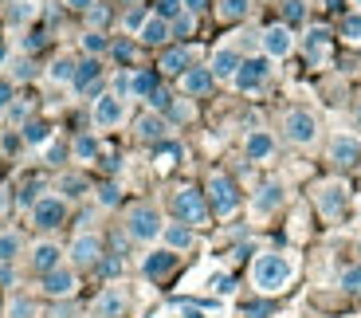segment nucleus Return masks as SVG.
I'll list each match as a JSON object with an SVG mask.
<instances>
[{"label": "nucleus", "instance_id": "27", "mask_svg": "<svg viewBox=\"0 0 361 318\" xmlns=\"http://www.w3.org/2000/svg\"><path fill=\"white\" fill-rule=\"evenodd\" d=\"M302 47H307L310 63H322L326 51H330V32H326V27H310L307 39H302Z\"/></svg>", "mask_w": 361, "mask_h": 318}, {"label": "nucleus", "instance_id": "12", "mask_svg": "<svg viewBox=\"0 0 361 318\" xmlns=\"http://www.w3.org/2000/svg\"><path fill=\"white\" fill-rule=\"evenodd\" d=\"M39 291L47 299H71L79 291V275H75V267H55V271L39 275Z\"/></svg>", "mask_w": 361, "mask_h": 318}, {"label": "nucleus", "instance_id": "16", "mask_svg": "<svg viewBox=\"0 0 361 318\" xmlns=\"http://www.w3.org/2000/svg\"><path fill=\"white\" fill-rule=\"evenodd\" d=\"M169 118L165 114H142V118L134 122V134H137V142H149V146H161V142H169Z\"/></svg>", "mask_w": 361, "mask_h": 318}, {"label": "nucleus", "instance_id": "22", "mask_svg": "<svg viewBox=\"0 0 361 318\" xmlns=\"http://www.w3.org/2000/svg\"><path fill=\"white\" fill-rule=\"evenodd\" d=\"M169 36H173L169 20H161L157 12H149V16H145V24L137 27V39H142L145 47H165V44H169Z\"/></svg>", "mask_w": 361, "mask_h": 318}, {"label": "nucleus", "instance_id": "52", "mask_svg": "<svg viewBox=\"0 0 361 318\" xmlns=\"http://www.w3.org/2000/svg\"><path fill=\"white\" fill-rule=\"evenodd\" d=\"M63 4H67L71 12H90L94 4H99V0H63Z\"/></svg>", "mask_w": 361, "mask_h": 318}, {"label": "nucleus", "instance_id": "41", "mask_svg": "<svg viewBox=\"0 0 361 318\" xmlns=\"http://www.w3.org/2000/svg\"><path fill=\"white\" fill-rule=\"evenodd\" d=\"M192 27H197V16H192V12H180V16L169 24V32L173 36H192Z\"/></svg>", "mask_w": 361, "mask_h": 318}, {"label": "nucleus", "instance_id": "30", "mask_svg": "<svg viewBox=\"0 0 361 318\" xmlns=\"http://www.w3.org/2000/svg\"><path fill=\"white\" fill-rule=\"evenodd\" d=\"M71 154H75V161H94V157H99V137H94V134H79L71 142Z\"/></svg>", "mask_w": 361, "mask_h": 318}, {"label": "nucleus", "instance_id": "58", "mask_svg": "<svg viewBox=\"0 0 361 318\" xmlns=\"http://www.w3.org/2000/svg\"><path fill=\"white\" fill-rule=\"evenodd\" d=\"M353 4H357V12H361V0H353Z\"/></svg>", "mask_w": 361, "mask_h": 318}, {"label": "nucleus", "instance_id": "24", "mask_svg": "<svg viewBox=\"0 0 361 318\" xmlns=\"http://www.w3.org/2000/svg\"><path fill=\"white\" fill-rule=\"evenodd\" d=\"M244 154H247V161H271V154H275V137H271V130H247Z\"/></svg>", "mask_w": 361, "mask_h": 318}, {"label": "nucleus", "instance_id": "35", "mask_svg": "<svg viewBox=\"0 0 361 318\" xmlns=\"http://www.w3.org/2000/svg\"><path fill=\"white\" fill-rule=\"evenodd\" d=\"M36 16V0H12L8 4V24H27Z\"/></svg>", "mask_w": 361, "mask_h": 318}, {"label": "nucleus", "instance_id": "3", "mask_svg": "<svg viewBox=\"0 0 361 318\" xmlns=\"http://www.w3.org/2000/svg\"><path fill=\"white\" fill-rule=\"evenodd\" d=\"M314 209L322 220H342L345 212H350V185L345 181H322L314 185Z\"/></svg>", "mask_w": 361, "mask_h": 318}, {"label": "nucleus", "instance_id": "28", "mask_svg": "<svg viewBox=\"0 0 361 318\" xmlns=\"http://www.w3.org/2000/svg\"><path fill=\"white\" fill-rule=\"evenodd\" d=\"M247 12H252V0H220V4H216V16L224 20V24H235V20H244Z\"/></svg>", "mask_w": 361, "mask_h": 318}, {"label": "nucleus", "instance_id": "19", "mask_svg": "<svg viewBox=\"0 0 361 318\" xmlns=\"http://www.w3.org/2000/svg\"><path fill=\"white\" fill-rule=\"evenodd\" d=\"M177 271V252H169V247H157V252H149L142 259V275L149 283H157V279H169V275Z\"/></svg>", "mask_w": 361, "mask_h": 318}, {"label": "nucleus", "instance_id": "11", "mask_svg": "<svg viewBox=\"0 0 361 318\" xmlns=\"http://www.w3.org/2000/svg\"><path fill=\"white\" fill-rule=\"evenodd\" d=\"M90 118H94V126H99V130H118L122 122H126V102L106 91V94H99V99H94Z\"/></svg>", "mask_w": 361, "mask_h": 318}, {"label": "nucleus", "instance_id": "2", "mask_svg": "<svg viewBox=\"0 0 361 318\" xmlns=\"http://www.w3.org/2000/svg\"><path fill=\"white\" fill-rule=\"evenodd\" d=\"M161 212H157V204H130L126 209V236L137 240V244H154V240H161Z\"/></svg>", "mask_w": 361, "mask_h": 318}, {"label": "nucleus", "instance_id": "55", "mask_svg": "<svg viewBox=\"0 0 361 318\" xmlns=\"http://www.w3.org/2000/svg\"><path fill=\"white\" fill-rule=\"evenodd\" d=\"M180 4H185V12H192V16H197V12L204 8L208 0H180Z\"/></svg>", "mask_w": 361, "mask_h": 318}, {"label": "nucleus", "instance_id": "49", "mask_svg": "<svg viewBox=\"0 0 361 318\" xmlns=\"http://www.w3.org/2000/svg\"><path fill=\"white\" fill-rule=\"evenodd\" d=\"M47 44V36H44V32H32V36H27L24 39V55H32V51H39V47H44Z\"/></svg>", "mask_w": 361, "mask_h": 318}, {"label": "nucleus", "instance_id": "51", "mask_svg": "<svg viewBox=\"0 0 361 318\" xmlns=\"http://www.w3.org/2000/svg\"><path fill=\"white\" fill-rule=\"evenodd\" d=\"M99 271H102V275H118V271H122V259H118V255H110V259H99Z\"/></svg>", "mask_w": 361, "mask_h": 318}, {"label": "nucleus", "instance_id": "44", "mask_svg": "<svg viewBox=\"0 0 361 318\" xmlns=\"http://www.w3.org/2000/svg\"><path fill=\"white\" fill-rule=\"evenodd\" d=\"M180 12H185V4H180V0H157V16L169 20V24L180 16Z\"/></svg>", "mask_w": 361, "mask_h": 318}, {"label": "nucleus", "instance_id": "23", "mask_svg": "<svg viewBox=\"0 0 361 318\" xmlns=\"http://www.w3.org/2000/svg\"><path fill=\"white\" fill-rule=\"evenodd\" d=\"M161 240L169 252H189L192 244H197V232H192V224H185V220H173V224L161 228Z\"/></svg>", "mask_w": 361, "mask_h": 318}, {"label": "nucleus", "instance_id": "48", "mask_svg": "<svg viewBox=\"0 0 361 318\" xmlns=\"http://www.w3.org/2000/svg\"><path fill=\"white\" fill-rule=\"evenodd\" d=\"M12 99H16V94H12V82H8V79H0V114L12 106Z\"/></svg>", "mask_w": 361, "mask_h": 318}, {"label": "nucleus", "instance_id": "5", "mask_svg": "<svg viewBox=\"0 0 361 318\" xmlns=\"http://www.w3.org/2000/svg\"><path fill=\"white\" fill-rule=\"evenodd\" d=\"M204 197H208V209L216 212V216H232L240 209V189L228 173H212L204 185Z\"/></svg>", "mask_w": 361, "mask_h": 318}, {"label": "nucleus", "instance_id": "21", "mask_svg": "<svg viewBox=\"0 0 361 318\" xmlns=\"http://www.w3.org/2000/svg\"><path fill=\"white\" fill-rule=\"evenodd\" d=\"M212 87H216V79H212L208 67H189V71L180 75V91L189 94V99H204Z\"/></svg>", "mask_w": 361, "mask_h": 318}, {"label": "nucleus", "instance_id": "31", "mask_svg": "<svg viewBox=\"0 0 361 318\" xmlns=\"http://www.w3.org/2000/svg\"><path fill=\"white\" fill-rule=\"evenodd\" d=\"M82 51H87L90 59H102V55L110 51V36H106V32H94V27H90L87 36H82Z\"/></svg>", "mask_w": 361, "mask_h": 318}, {"label": "nucleus", "instance_id": "14", "mask_svg": "<svg viewBox=\"0 0 361 318\" xmlns=\"http://www.w3.org/2000/svg\"><path fill=\"white\" fill-rule=\"evenodd\" d=\"M283 200H287V185L283 181H263L252 197V212L255 216H271V212L283 209Z\"/></svg>", "mask_w": 361, "mask_h": 318}, {"label": "nucleus", "instance_id": "34", "mask_svg": "<svg viewBox=\"0 0 361 318\" xmlns=\"http://www.w3.org/2000/svg\"><path fill=\"white\" fill-rule=\"evenodd\" d=\"M177 161H180V146L177 142H161L157 146V169L169 173V169H177Z\"/></svg>", "mask_w": 361, "mask_h": 318}, {"label": "nucleus", "instance_id": "13", "mask_svg": "<svg viewBox=\"0 0 361 318\" xmlns=\"http://www.w3.org/2000/svg\"><path fill=\"white\" fill-rule=\"evenodd\" d=\"M67 255H71L75 267H99V259L106 252H102V236H94V232H79V236L71 240V247H67Z\"/></svg>", "mask_w": 361, "mask_h": 318}, {"label": "nucleus", "instance_id": "45", "mask_svg": "<svg viewBox=\"0 0 361 318\" xmlns=\"http://www.w3.org/2000/svg\"><path fill=\"white\" fill-rule=\"evenodd\" d=\"M87 20H90V27H94V32H102V27L110 24V8H106V4H94V8L87 12Z\"/></svg>", "mask_w": 361, "mask_h": 318}, {"label": "nucleus", "instance_id": "8", "mask_svg": "<svg viewBox=\"0 0 361 318\" xmlns=\"http://www.w3.org/2000/svg\"><path fill=\"white\" fill-rule=\"evenodd\" d=\"M267 79H271V59H267V55H252V59L240 63L232 87H235V91H244V94H252V91H263Z\"/></svg>", "mask_w": 361, "mask_h": 318}, {"label": "nucleus", "instance_id": "32", "mask_svg": "<svg viewBox=\"0 0 361 318\" xmlns=\"http://www.w3.org/2000/svg\"><path fill=\"white\" fill-rule=\"evenodd\" d=\"M75 67H79L75 55H59V59L51 63V71H47V79H51V82H71L75 79Z\"/></svg>", "mask_w": 361, "mask_h": 318}, {"label": "nucleus", "instance_id": "56", "mask_svg": "<svg viewBox=\"0 0 361 318\" xmlns=\"http://www.w3.org/2000/svg\"><path fill=\"white\" fill-rule=\"evenodd\" d=\"M353 122H357V130H361V99L353 102Z\"/></svg>", "mask_w": 361, "mask_h": 318}, {"label": "nucleus", "instance_id": "29", "mask_svg": "<svg viewBox=\"0 0 361 318\" xmlns=\"http://www.w3.org/2000/svg\"><path fill=\"white\" fill-rule=\"evenodd\" d=\"M20 137H24L27 146H44V142H51V122H44V118L24 122V134Z\"/></svg>", "mask_w": 361, "mask_h": 318}, {"label": "nucleus", "instance_id": "4", "mask_svg": "<svg viewBox=\"0 0 361 318\" xmlns=\"http://www.w3.org/2000/svg\"><path fill=\"white\" fill-rule=\"evenodd\" d=\"M169 209H173V216H177V220H185V224H192V228L204 224L208 212H212V209H208V197L200 189H192V185H185V189L173 192Z\"/></svg>", "mask_w": 361, "mask_h": 318}, {"label": "nucleus", "instance_id": "37", "mask_svg": "<svg viewBox=\"0 0 361 318\" xmlns=\"http://www.w3.org/2000/svg\"><path fill=\"white\" fill-rule=\"evenodd\" d=\"M342 291L345 295H361V264H350V267H342Z\"/></svg>", "mask_w": 361, "mask_h": 318}, {"label": "nucleus", "instance_id": "7", "mask_svg": "<svg viewBox=\"0 0 361 318\" xmlns=\"http://www.w3.org/2000/svg\"><path fill=\"white\" fill-rule=\"evenodd\" d=\"M32 224H36L39 232H51V228L67 224V197H59V192H44V197L32 204Z\"/></svg>", "mask_w": 361, "mask_h": 318}, {"label": "nucleus", "instance_id": "42", "mask_svg": "<svg viewBox=\"0 0 361 318\" xmlns=\"http://www.w3.org/2000/svg\"><path fill=\"white\" fill-rule=\"evenodd\" d=\"M36 314V307H32V299H24V295H16V299L8 302V318H32Z\"/></svg>", "mask_w": 361, "mask_h": 318}, {"label": "nucleus", "instance_id": "40", "mask_svg": "<svg viewBox=\"0 0 361 318\" xmlns=\"http://www.w3.org/2000/svg\"><path fill=\"white\" fill-rule=\"evenodd\" d=\"M118 200H122V189H118L114 181H106V185H99V204L102 209H114Z\"/></svg>", "mask_w": 361, "mask_h": 318}, {"label": "nucleus", "instance_id": "17", "mask_svg": "<svg viewBox=\"0 0 361 318\" xmlns=\"http://www.w3.org/2000/svg\"><path fill=\"white\" fill-rule=\"evenodd\" d=\"M330 161L350 169V165H361V137L357 134H334L330 137Z\"/></svg>", "mask_w": 361, "mask_h": 318}, {"label": "nucleus", "instance_id": "50", "mask_svg": "<svg viewBox=\"0 0 361 318\" xmlns=\"http://www.w3.org/2000/svg\"><path fill=\"white\" fill-rule=\"evenodd\" d=\"M145 16H149V12H142V8H130V12H126V27H130V32H137V27L145 24Z\"/></svg>", "mask_w": 361, "mask_h": 318}, {"label": "nucleus", "instance_id": "38", "mask_svg": "<svg viewBox=\"0 0 361 318\" xmlns=\"http://www.w3.org/2000/svg\"><path fill=\"white\" fill-rule=\"evenodd\" d=\"M342 39L345 44H361V12L342 16Z\"/></svg>", "mask_w": 361, "mask_h": 318}, {"label": "nucleus", "instance_id": "9", "mask_svg": "<svg viewBox=\"0 0 361 318\" xmlns=\"http://www.w3.org/2000/svg\"><path fill=\"white\" fill-rule=\"evenodd\" d=\"M126 310H130V295H126V287H118V283L102 287V291L94 295V302H90V314L94 318H126Z\"/></svg>", "mask_w": 361, "mask_h": 318}, {"label": "nucleus", "instance_id": "39", "mask_svg": "<svg viewBox=\"0 0 361 318\" xmlns=\"http://www.w3.org/2000/svg\"><path fill=\"white\" fill-rule=\"evenodd\" d=\"M145 102H149V110H154V114H169V110H173V94L161 91V87H157V91L149 94Z\"/></svg>", "mask_w": 361, "mask_h": 318}, {"label": "nucleus", "instance_id": "36", "mask_svg": "<svg viewBox=\"0 0 361 318\" xmlns=\"http://www.w3.org/2000/svg\"><path fill=\"white\" fill-rule=\"evenodd\" d=\"M307 20V0H283V24L295 27Z\"/></svg>", "mask_w": 361, "mask_h": 318}, {"label": "nucleus", "instance_id": "43", "mask_svg": "<svg viewBox=\"0 0 361 318\" xmlns=\"http://www.w3.org/2000/svg\"><path fill=\"white\" fill-rule=\"evenodd\" d=\"M59 189H63V197H82V192H87V181L75 177V173H67L63 181H59Z\"/></svg>", "mask_w": 361, "mask_h": 318}, {"label": "nucleus", "instance_id": "6", "mask_svg": "<svg viewBox=\"0 0 361 318\" xmlns=\"http://www.w3.org/2000/svg\"><path fill=\"white\" fill-rule=\"evenodd\" d=\"M283 137H287L290 146H314V137H318V118H314V110H287L283 114Z\"/></svg>", "mask_w": 361, "mask_h": 318}, {"label": "nucleus", "instance_id": "10", "mask_svg": "<svg viewBox=\"0 0 361 318\" xmlns=\"http://www.w3.org/2000/svg\"><path fill=\"white\" fill-rule=\"evenodd\" d=\"M259 44H263V55H267V59H287V55L295 51V27H287V24L263 27Z\"/></svg>", "mask_w": 361, "mask_h": 318}, {"label": "nucleus", "instance_id": "46", "mask_svg": "<svg viewBox=\"0 0 361 318\" xmlns=\"http://www.w3.org/2000/svg\"><path fill=\"white\" fill-rule=\"evenodd\" d=\"M110 55L122 59V63H130V59H134V39H118V44H110Z\"/></svg>", "mask_w": 361, "mask_h": 318}, {"label": "nucleus", "instance_id": "54", "mask_svg": "<svg viewBox=\"0 0 361 318\" xmlns=\"http://www.w3.org/2000/svg\"><path fill=\"white\" fill-rule=\"evenodd\" d=\"M212 291H232V279H228V275H216V279H212Z\"/></svg>", "mask_w": 361, "mask_h": 318}, {"label": "nucleus", "instance_id": "1", "mask_svg": "<svg viewBox=\"0 0 361 318\" xmlns=\"http://www.w3.org/2000/svg\"><path fill=\"white\" fill-rule=\"evenodd\" d=\"M298 259L287 252H259L252 259V287L259 295H279L287 291V283L295 279Z\"/></svg>", "mask_w": 361, "mask_h": 318}, {"label": "nucleus", "instance_id": "20", "mask_svg": "<svg viewBox=\"0 0 361 318\" xmlns=\"http://www.w3.org/2000/svg\"><path fill=\"white\" fill-rule=\"evenodd\" d=\"M99 82H102V63L99 59H79V67H75V79H71V87L79 94H94L99 91Z\"/></svg>", "mask_w": 361, "mask_h": 318}, {"label": "nucleus", "instance_id": "25", "mask_svg": "<svg viewBox=\"0 0 361 318\" xmlns=\"http://www.w3.org/2000/svg\"><path fill=\"white\" fill-rule=\"evenodd\" d=\"M157 67H161L165 75H185L192 67V51L189 47H165L161 59H157Z\"/></svg>", "mask_w": 361, "mask_h": 318}, {"label": "nucleus", "instance_id": "26", "mask_svg": "<svg viewBox=\"0 0 361 318\" xmlns=\"http://www.w3.org/2000/svg\"><path fill=\"white\" fill-rule=\"evenodd\" d=\"M4 75H8V82H32L36 79V63H32L24 51L8 55V59H4Z\"/></svg>", "mask_w": 361, "mask_h": 318}, {"label": "nucleus", "instance_id": "57", "mask_svg": "<svg viewBox=\"0 0 361 318\" xmlns=\"http://www.w3.org/2000/svg\"><path fill=\"white\" fill-rule=\"evenodd\" d=\"M185 318H204V310H197V307H189V310H185Z\"/></svg>", "mask_w": 361, "mask_h": 318}, {"label": "nucleus", "instance_id": "15", "mask_svg": "<svg viewBox=\"0 0 361 318\" xmlns=\"http://www.w3.org/2000/svg\"><path fill=\"white\" fill-rule=\"evenodd\" d=\"M27 264H32L36 275H47V271H55V267H63V247L55 244V240H39V244H32Z\"/></svg>", "mask_w": 361, "mask_h": 318}, {"label": "nucleus", "instance_id": "53", "mask_svg": "<svg viewBox=\"0 0 361 318\" xmlns=\"http://www.w3.org/2000/svg\"><path fill=\"white\" fill-rule=\"evenodd\" d=\"M247 314H252V318H263V314H271V302H252V307H247Z\"/></svg>", "mask_w": 361, "mask_h": 318}, {"label": "nucleus", "instance_id": "47", "mask_svg": "<svg viewBox=\"0 0 361 318\" xmlns=\"http://www.w3.org/2000/svg\"><path fill=\"white\" fill-rule=\"evenodd\" d=\"M39 197H44V185H39V181H27V185H24V192H20V204H27V209H32V204H36Z\"/></svg>", "mask_w": 361, "mask_h": 318}, {"label": "nucleus", "instance_id": "33", "mask_svg": "<svg viewBox=\"0 0 361 318\" xmlns=\"http://www.w3.org/2000/svg\"><path fill=\"white\" fill-rule=\"evenodd\" d=\"M20 247H24L20 232H0V264H16Z\"/></svg>", "mask_w": 361, "mask_h": 318}, {"label": "nucleus", "instance_id": "18", "mask_svg": "<svg viewBox=\"0 0 361 318\" xmlns=\"http://www.w3.org/2000/svg\"><path fill=\"white\" fill-rule=\"evenodd\" d=\"M240 63H244V55L235 51V47H216L212 59H208V71H212L216 82H232L235 71H240Z\"/></svg>", "mask_w": 361, "mask_h": 318}]
</instances>
